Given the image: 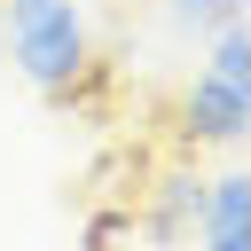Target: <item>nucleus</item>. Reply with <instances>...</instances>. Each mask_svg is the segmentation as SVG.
<instances>
[{
  "label": "nucleus",
  "mask_w": 251,
  "mask_h": 251,
  "mask_svg": "<svg viewBox=\"0 0 251 251\" xmlns=\"http://www.w3.org/2000/svg\"><path fill=\"white\" fill-rule=\"evenodd\" d=\"M204 78H227V86L251 78V39H243V24H220V47H212V71H204Z\"/></svg>",
  "instance_id": "3"
},
{
  "label": "nucleus",
  "mask_w": 251,
  "mask_h": 251,
  "mask_svg": "<svg viewBox=\"0 0 251 251\" xmlns=\"http://www.w3.org/2000/svg\"><path fill=\"white\" fill-rule=\"evenodd\" d=\"M173 16H180V24L220 31V24H243V0H173Z\"/></svg>",
  "instance_id": "4"
},
{
  "label": "nucleus",
  "mask_w": 251,
  "mask_h": 251,
  "mask_svg": "<svg viewBox=\"0 0 251 251\" xmlns=\"http://www.w3.org/2000/svg\"><path fill=\"white\" fill-rule=\"evenodd\" d=\"M8 47H16V63L47 94H63L86 71V16H78V0H8Z\"/></svg>",
  "instance_id": "1"
},
{
  "label": "nucleus",
  "mask_w": 251,
  "mask_h": 251,
  "mask_svg": "<svg viewBox=\"0 0 251 251\" xmlns=\"http://www.w3.org/2000/svg\"><path fill=\"white\" fill-rule=\"evenodd\" d=\"M212 251H251V243H243V227H212Z\"/></svg>",
  "instance_id": "5"
},
{
  "label": "nucleus",
  "mask_w": 251,
  "mask_h": 251,
  "mask_svg": "<svg viewBox=\"0 0 251 251\" xmlns=\"http://www.w3.org/2000/svg\"><path fill=\"white\" fill-rule=\"evenodd\" d=\"M180 118H188V141H243L251 94L227 86V78H196V86L180 94Z\"/></svg>",
  "instance_id": "2"
}]
</instances>
